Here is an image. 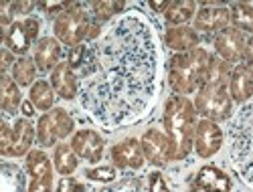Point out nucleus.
Masks as SVG:
<instances>
[{
    "label": "nucleus",
    "mask_w": 253,
    "mask_h": 192,
    "mask_svg": "<svg viewBox=\"0 0 253 192\" xmlns=\"http://www.w3.org/2000/svg\"><path fill=\"white\" fill-rule=\"evenodd\" d=\"M55 99H57V93L53 89L51 81L47 79H37L35 85L29 89V101L35 105L39 112H51L55 108Z\"/></svg>",
    "instance_id": "obj_24"
},
{
    "label": "nucleus",
    "mask_w": 253,
    "mask_h": 192,
    "mask_svg": "<svg viewBox=\"0 0 253 192\" xmlns=\"http://www.w3.org/2000/svg\"><path fill=\"white\" fill-rule=\"evenodd\" d=\"M55 192H85V186H83L79 180H75L73 176H63L59 180Z\"/></svg>",
    "instance_id": "obj_34"
},
{
    "label": "nucleus",
    "mask_w": 253,
    "mask_h": 192,
    "mask_svg": "<svg viewBox=\"0 0 253 192\" xmlns=\"http://www.w3.org/2000/svg\"><path fill=\"white\" fill-rule=\"evenodd\" d=\"M162 53L150 18L128 10L87 47L79 69V105L105 132L142 121L160 93Z\"/></svg>",
    "instance_id": "obj_1"
},
{
    "label": "nucleus",
    "mask_w": 253,
    "mask_h": 192,
    "mask_svg": "<svg viewBox=\"0 0 253 192\" xmlns=\"http://www.w3.org/2000/svg\"><path fill=\"white\" fill-rule=\"evenodd\" d=\"M148 6H150L156 14H164V12L168 10V6H170V2H168V0H150Z\"/></svg>",
    "instance_id": "obj_38"
},
{
    "label": "nucleus",
    "mask_w": 253,
    "mask_h": 192,
    "mask_svg": "<svg viewBox=\"0 0 253 192\" xmlns=\"http://www.w3.org/2000/svg\"><path fill=\"white\" fill-rule=\"evenodd\" d=\"M2 192H23L20 170L10 164H2Z\"/></svg>",
    "instance_id": "obj_29"
},
{
    "label": "nucleus",
    "mask_w": 253,
    "mask_h": 192,
    "mask_svg": "<svg viewBox=\"0 0 253 192\" xmlns=\"http://www.w3.org/2000/svg\"><path fill=\"white\" fill-rule=\"evenodd\" d=\"M195 31L197 33H207V35H217L231 27V12L229 6H223L219 2H205L197 14H195Z\"/></svg>",
    "instance_id": "obj_12"
},
{
    "label": "nucleus",
    "mask_w": 253,
    "mask_h": 192,
    "mask_svg": "<svg viewBox=\"0 0 253 192\" xmlns=\"http://www.w3.org/2000/svg\"><path fill=\"white\" fill-rule=\"evenodd\" d=\"M199 114L195 110L193 99L184 95H170L164 103L162 123L164 132L170 138L172 146V162H182L195 148V130H197Z\"/></svg>",
    "instance_id": "obj_2"
},
{
    "label": "nucleus",
    "mask_w": 253,
    "mask_h": 192,
    "mask_svg": "<svg viewBox=\"0 0 253 192\" xmlns=\"http://www.w3.org/2000/svg\"><path fill=\"white\" fill-rule=\"evenodd\" d=\"M195 110L203 119L229 121L233 117V99L229 93V81H205L195 93Z\"/></svg>",
    "instance_id": "obj_5"
},
{
    "label": "nucleus",
    "mask_w": 253,
    "mask_h": 192,
    "mask_svg": "<svg viewBox=\"0 0 253 192\" xmlns=\"http://www.w3.org/2000/svg\"><path fill=\"white\" fill-rule=\"evenodd\" d=\"M16 59H18V57H16L14 53H10L6 47L2 49V53H0V67H2V75H6V71L14 67Z\"/></svg>",
    "instance_id": "obj_37"
},
{
    "label": "nucleus",
    "mask_w": 253,
    "mask_h": 192,
    "mask_svg": "<svg viewBox=\"0 0 253 192\" xmlns=\"http://www.w3.org/2000/svg\"><path fill=\"white\" fill-rule=\"evenodd\" d=\"M2 40H4V47L16 57H27L31 47H35V40L31 38L23 20H14L10 29L2 33Z\"/></svg>",
    "instance_id": "obj_21"
},
{
    "label": "nucleus",
    "mask_w": 253,
    "mask_h": 192,
    "mask_svg": "<svg viewBox=\"0 0 253 192\" xmlns=\"http://www.w3.org/2000/svg\"><path fill=\"white\" fill-rule=\"evenodd\" d=\"M112 162L120 170H140L146 164L142 144L136 138H126L112 148Z\"/></svg>",
    "instance_id": "obj_14"
},
{
    "label": "nucleus",
    "mask_w": 253,
    "mask_h": 192,
    "mask_svg": "<svg viewBox=\"0 0 253 192\" xmlns=\"http://www.w3.org/2000/svg\"><path fill=\"white\" fill-rule=\"evenodd\" d=\"M63 59V45L55 37H41L33 47V61L41 73H49Z\"/></svg>",
    "instance_id": "obj_16"
},
{
    "label": "nucleus",
    "mask_w": 253,
    "mask_h": 192,
    "mask_svg": "<svg viewBox=\"0 0 253 192\" xmlns=\"http://www.w3.org/2000/svg\"><path fill=\"white\" fill-rule=\"evenodd\" d=\"M191 192H201V190H199L197 186H193V188H191Z\"/></svg>",
    "instance_id": "obj_41"
},
{
    "label": "nucleus",
    "mask_w": 253,
    "mask_h": 192,
    "mask_svg": "<svg viewBox=\"0 0 253 192\" xmlns=\"http://www.w3.org/2000/svg\"><path fill=\"white\" fill-rule=\"evenodd\" d=\"M85 178L91 180V182H99V184H110L118 178V170H116V166L89 168V170H85Z\"/></svg>",
    "instance_id": "obj_30"
},
{
    "label": "nucleus",
    "mask_w": 253,
    "mask_h": 192,
    "mask_svg": "<svg viewBox=\"0 0 253 192\" xmlns=\"http://www.w3.org/2000/svg\"><path fill=\"white\" fill-rule=\"evenodd\" d=\"M211 53L205 47H197L188 53H174L168 59V85L176 95H193L201 89L207 79Z\"/></svg>",
    "instance_id": "obj_4"
},
{
    "label": "nucleus",
    "mask_w": 253,
    "mask_h": 192,
    "mask_svg": "<svg viewBox=\"0 0 253 192\" xmlns=\"http://www.w3.org/2000/svg\"><path fill=\"white\" fill-rule=\"evenodd\" d=\"M229 93L233 103L245 105L253 97V67H249L247 63H237L233 65L229 77Z\"/></svg>",
    "instance_id": "obj_18"
},
{
    "label": "nucleus",
    "mask_w": 253,
    "mask_h": 192,
    "mask_svg": "<svg viewBox=\"0 0 253 192\" xmlns=\"http://www.w3.org/2000/svg\"><path fill=\"white\" fill-rule=\"evenodd\" d=\"M213 47L215 55L231 65L245 61V47H247V37L245 33L237 31L235 27H227L225 31L217 33L213 37Z\"/></svg>",
    "instance_id": "obj_10"
},
{
    "label": "nucleus",
    "mask_w": 253,
    "mask_h": 192,
    "mask_svg": "<svg viewBox=\"0 0 253 192\" xmlns=\"http://www.w3.org/2000/svg\"><path fill=\"white\" fill-rule=\"evenodd\" d=\"M142 150L146 156V162H150L156 168H164L172 162V146H170V138L166 136L164 130L158 127H150L146 130L140 138Z\"/></svg>",
    "instance_id": "obj_9"
},
{
    "label": "nucleus",
    "mask_w": 253,
    "mask_h": 192,
    "mask_svg": "<svg viewBox=\"0 0 253 192\" xmlns=\"http://www.w3.org/2000/svg\"><path fill=\"white\" fill-rule=\"evenodd\" d=\"M23 105V93H20L18 83L12 79V75H2L0 77V108L6 115L16 114Z\"/></svg>",
    "instance_id": "obj_22"
},
{
    "label": "nucleus",
    "mask_w": 253,
    "mask_h": 192,
    "mask_svg": "<svg viewBox=\"0 0 253 192\" xmlns=\"http://www.w3.org/2000/svg\"><path fill=\"white\" fill-rule=\"evenodd\" d=\"M73 2H37V8H41L47 16H59L63 10H67L71 8Z\"/></svg>",
    "instance_id": "obj_33"
},
{
    "label": "nucleus",
    "mask_w": 253,
    "mask_h": 192,
    "mask_svg": "<svg viewBox=\"0 0 253 192\" xmlns=\"http://www.w3.org/2000/svg\"><path fill=\"white\" fill-rule=\"evenodd\" d=\"M91 14L85 10L83 4L73 2L71 8L63 10L55 20H53V37L69 49L85 45L89 40V31H91Z\"/></svg>",
    "instance_id": "obj_6"
},
{
    "label": "nucleus",
    "mask_w": 253,
    "mask_h": 192,
    "mask_svg": "<svg viewBox=\"0 0 253 192\" xmlns=\"http://www.w3.org/2000/svg\"><path fill=\"white\" fill-rule=\"evenodd\" d=\"M164 45L174 53H188L201 47V35L195 27H168L164 31Z\"/></svg>",
    "instance_id": "obj_19"
},
{
    "label": "nucleus",
    "mask_w": 253,
    "mask_h": 192,
    "mask_svg": "<svg viewBox=\"0 0 253 192\" xmlns=\"http://www.w3.org/2000/svg\"><path fill=\"white\" fill-rule=\"evenodd\" d=\"M89 8L93 14V20L105 25L126 12V2H122V0H97V2H89Z\"/></svg>",
    "instance_id": "obj_27"
},
{
    "label": "nucleus",
    "mask_w": 253,
    "mask_h": 192,
    "mask_svg": "<svg viewBox=\"0 0 253 192\" xmlns=\"http://www.w3.org/2000/svg\"><path fill=\"white\" fill-rule=\"evenodd\" d=\"M195 186L201 192H231L233 182L227 172H223L217 166H203L197 176H195Z\"/></svg>",
    "instance_id": "obj_20"
},
{
    "label": "nucleus",
    "mask_w": 253,
    "mask_h": 192,
    "mask_svg": "<svg viewBox=\"0 0 253 192\" xmlns=\"http://www.w3.org/2000/svg\"><path fill=\"white\" fill-rule=\"evenodd\" d=\"M245 63L249 67H253V37L247 38V47H245Z\"/></svg>",
    "instance_id": "obj_40"
},
{
    "label": "nucleus",
    "mask_w": 253,
    "mask_h": 192,
    "mask_svg": "<svg viewBox=\"0 0 253 192\" xmlns=\"http://www.w3.org/2000/svg\"><path fill=\"white\" fill-rule=\"evenodd\" d=\"M37 4L35 2H8V10H10V14L16 18L18 14H27V16H31V10L35 8Z\"/></svg>",
    "instance_id": "obj_36"
},
{
    "label": "nucleus",
    "mask_w": 253,
    "mask_h": 192,
    "mask_svg": "<svg viewBox=\"0 0 253 192\" xmlns=\"http://www.w3.org/2000/svg\"><path fill=\"white\" fill-rule=\"evenodd\" d=\"M69 144L73 148V152L79 156V160L97 164L103 158L105 142H103L101 134L95 132V130H91V127H83V130H77L71 136V142Z\"/></svg>",
    "instance_id": "obj_13"
},
{
    "label": "nucleus",
    "mask_w": 253,
    "mask_h": 192,
    "mask_svg": "<svg viewBox=\"0 0 253 192\" xmlns=\"http://www.w3.org/2000/svg\"><path fill=\"white\" fill-rule=\"evenodd\" d=\"M231 27H235L241 33H249L253 37V2H231Z\"/></svg>",
    "instance_id": "obj_26"
},
{
    "label": "nucleus",
    "mask_w": 253,
    "mask_h": 192,
    "mask_svg": "<svg viewBox=\"0 0 253 192\" xmlns=\"http://www.w3.org/2000/svg\"><path fill=\"white\" fill-rule=\"evenodd\" d=\"M27 172L31 176L27 192H53V160L43 150H31L27 160Z\"/></svg>",
    "instance_id": "obj_8"
},
{
    "label": "nucleus",
    "mask_w": 253,
    "mask_h": 192,
    "mask_svg": "<svg viewBox=\"0 0 253 192\" xmlns=\"http://www.w3.org/2000/svg\"><path fill=\"white\" fill-rule=\"evenodd\" d=\"M148 190L150 192H172L170 186H168L166 178L162 176V172H152L148 176Z\"/></svg>",
    "instance_id": "obj_35"
},
{
    "label": "nucleus",
    "mask_w": 253,
    "mask_h": 192,
    "mask_svg": "<svg viewBox=\"0 0 253 192\" xmlns=\"http://www.w3.org/2000/svg\"><path fill=\"white\" fill-rule=\"evenodd\" d=\"M229 158L243 184L253 186V103L241 105L229 123Z\"/></svg>",
    "instance_id": "obj_3"
},
{
    "label": "nucleus",
    "mask_w": 253,
    "mask_h": 192,
    "mask_svg": "<svg viewBox=\"0 0 253 192\" xmlns=\"http://www.w3.org/2000/svg\"><path fill=\"white\" fill-rule=\"evenodd\" d=\"M49 81L53 85L57 97L65 99V101H73V99L79 97V77L71 69V65L67 61H61L59 65L51 71Z\"/></svg>",
    "instance_id": "obj_17"
},
{
    "label": "nucleus",
    "mask_w": 253,
    "mask_h": 192,
    "mask_svg": "<svg viewBox=\"0 0 253 192\" xmlns=\"http://www.w3.org/2000/svg\"><path fill=\"white\" fill-rule=\"evenodd\" d=\"M75 134V119L65 108H53L37 119V144L41 148H55Z\"/></svg>",
    "instance_id": "obj_7"
},
{
    "label": "nucleus",
    "mask_w": 253,
    "mask_h": 192,
    "mask_svg": "<svg viewBox=\"0 0 253 192\" xmlns=\"http://www.w3.org/2000/svg\"><path fill=\"white\" fill-rule=\"evenodd\" d=\"M223 142H225V134H223L221 125L217 121L203 119V117L197 121L195 148L193 150L197 152L199 158L209 160V158H213L215 154H219V150L223 148Z\"/></svg>",
    "instance_id": "obj_11"
},
{
    "label": "nucleus",
    "mask_w": 253,
    "mask_h": 192,
    "mask_svg": "<svg viewBox=\"0 0 253 192\" xmlns=\"http://www.w3.org/2000/svg\"><path fill=\"white\" fill-rule=\"evenodd\" d=\"M87 59V47L85 45H79V47H73L69 49V57H67V63L71 65V69L77 73L81 67H83V63H85Z\"/></svg>",
    "instance_id": "obj_31"
},
{
    "label": "nucleus",
    "mask_w": 253,
    "mask_h": 192,
    "mask_svg": "<svg viewBox=\"0 0 253 192\" xmlns=\"http://www.w3.org/2000/svg\"><path fill=\"white\" fill-rule=\"evenodd\" d=\"M10 142H12V125L2 119V125H0V156H6L8 148H10Z\"/></svg>",
    "instance_id": "obj_32"
},
{
    "label": "nucleus",
    "mask_w": 253,
    "mask_h": 192,
    "mask_svg": "<svg viewBox=\"0 0 253 192\" xmlns=\"http://www.w3.org/2000/svg\"><path fill=\"white\" fill-rule=\"evenodd\" d=\"M20 112H23V115L27 117V119H31V117H35V114H37V108L35 105L27 99V101H23V105H20Z\"/></svg>",
    "instance_id": "obj_39"
},
{
    "label": "nucleus",
    "mask_w": 253,
    "mask_h": 192,
    "mask_svg": "<svg viewBox=\"0 0 253 192\" xmlns=\"http://www.w3.org/2000/svg\"><path fill=\"white\" fill-rule=\"evenodd\" d=\"M197 10L199 4L195 0H174L164 12V20L168 27H186L191 20H195Z\"/></svg>",
    "instance_id": "obj_23"
},
{
    "label": "nucleus",
    "mask_w": 253,
    "mask_h": 192,
    "mask_svg": "<svg viewBox=\"0 0 253 192\" xmlns=\"http://www.w3.org/2000/svg\"><path fill=\"white\" fill-rule=\"evenodd\" d=\"M37 65H35V61L33 57H18L16 63H14V67L10 69V75L12 79L18 83V87H33L35 81H37Z\"/></svg>",
    "instance_id": "obj_28"
},
{
    "label": "nucleus",
    "mask_w": 253,
    "mask_h": 192,
    "mask_svg": "<svg viewBox=\"0 0 253 192\" xmlns=\"http://www.w3.org/2000/svg\"><path fill=\"white\" fill-rule=\"evenodd\" d=\"M37 140V125H33L31 119L18 117L12 123V142L4 158H27L33 150V144Z\"/></svg>",
    "instance_id": "obj_15"
},
{
    "label": "nucleus",
    "mask_w": 253,
    "mask_h": 192,
    "mask_svg": "<svg viewBox=\"0 0 253 192\" xmlns=\"http://www.w3.org/2000/svg\"><path fill=\"white\" fill-rule=\"evenodd\" d=\"M53 166L61 176H71L79 168V156L73 152L71 144L59 142L53 148Z\"/></svg>",
    "instance_id": "obj_25"
}]
</instances>
